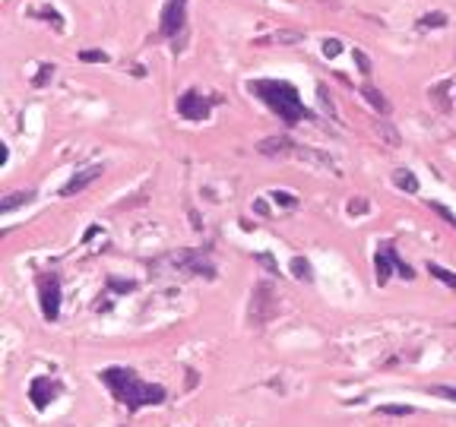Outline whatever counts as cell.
Segmentation results:
<instances>
[{
    "label": "cell",
    "mask_w": 456,
    "mask_h": 427,
    "mask_svg": "<svg viewBox=\"0 0 456 427\" xmlns=\"http://www.w3.org/2000/svg\"><path fill=\"white\" fill-rule=\"evenodd\" d=\"M422 29H440V25H447V13H428V16L418 19Z\"/></svg>",
    "instance_id": "obj_17"
},
{
    "label": "cell",
    "mask_w": 456,
    "mask_h": 427,
    "mask_svg": "<svg viewBox=\"0 0 456 427\" xmlns=\"http://www.w3.org/2000/svg\"><path fill=\"white\" fill-rule=\"evenodd\" d=\"M291 276H295V279H301V282H311V279H314V272H311V263H307L304 256H295V260H291Z\"/></svg>",
    "instance_id": "obj_11"
},
{
    "label": "cell",
    "mask_w": 456,
    "mask_h": 427,
    "mask_svg": "<svg viewBox=\"0 0 456 427\" xmlns=\"http://www.w3.org/2000/svg\"><path fill=\"white\" fill-rule=\"evenodd\" d=\"M291 41H301V32H273L260 38V45H291Z\"/></svg>",
    "instance_id": "obj_13"
},
{
    "label": "cell",
    "mask_w": 456,
    "mask_h": 427,
    "mask_svg": "<svg viewBox=\"0 0 456 427\" xmlns=\"http://www.w3.org/2000/svg\"><path fill=\"white\" fill-rule=\"evenodd\" d=\"M428 272H431L434 279H440L447 288H453L456 291V272H450V269H444V266H437V263H428Z\"/></svg>",
    "instance_id": "obj_12"
},
{
    "label": "cell",
    "mask_w": 456,
    "mask_h": 427,
    "mask_svg": "<svg viewBox=\"0 0 456 427\" xmlns=\"http://www.w3.org/2000/svg\"><path fill=\"white\" fill-rule=\"evenodd\" d=\"M99 174H101V168H86V171H80V174L73 178V181H70L64 190H60V197H73V193H80V190L89 187V184L95 181Z\"/></svg>",
    "instance_id": "obj_8"
},
{
    "label": "cell",
    "mask_w": 456,
    "mask_h": 427,
    "mask_svg": "<svg viewBox=\"0 0 456 427\" xmlns=\"http://www.w3.org/2000/svg\"><path fill=\"white\" fill-rule=\"evenodd\" d=\"M80 60H86V64H108V54L99 48H86L80 51Z\"/></svg>",
    "instance_id": "obj_16"
},
{
    "label": "cell",
    "mask_w": 456,
    "mask_h": 427,
    "mask_svg": "<svg viewBox=\"0 0 456 427\" xmlns=\"http://www.w3.org/2000/svg\"><path fill=\"white\" fill-rule=\"evenodd\" d=\"M434 395H444V399H453L456 402V389L453 387H434Z\"/></svg>",
    "instance_id": "obj_26"
},
{
    "label": "cell",
    "mask_w": 456,
    "mask_h": 427,
    "mask_svg": "<svg viewBox=\"0 0 456 427\" xmlns=\"http://www.w3.org/2000/svg\"><path fill=\"white\" fill-rule=\"evenodd\" d=\"M213 105H216V101H206L197 89H191V92H184L181 99H178V114L187 117V121H206L209 108H213Z\"/></svg>",
    "instance_id": "obj_5"
},
{
    "label": "cell",
    "mask_w": 456,
    "mask_h": 427,
    "mask_svg": "<svg viewBox=\"0 0 456 427\" xmlns=\"http://www.w3.org/2000/svg\"><path fill=\"white\" fill-rule=\"evenodd\" d=\"M283 149H295V143H291L289 136H269V140L257 143L260 156H283Z\"/></svg>",
    "instance_id": "obj_9"
},
{
    "label": "cell",
    "mask_w": 456,
    "mask_h": 427,
    "mask_svg": "<svg viewBox=\"0 0 456 427\" xmlns=\"http://www.w3.org/2000/svg\"><path fill=\"white\" fill-rule=\"evenodd\" d=\"M32 16L51 19V23H54V29H64V19H60V16H58V13H54V10H51V7H38V10H32Z\"/></svg>",
    "instance_id": "obj_19"
},
{
    "label": "cell",
    "mask_w": 456,
    "mask_h": 427,
    "mask_svg": "<svg viewBox=\"0 0 456 427\" xmlns=\"http://www.w3.org/2000/svg\"><path fill=\"white\" fill-rule=\"evenodd\" d=\"M361 92H365V99L371 101V105L377 108L381 114H387V111H390V105H387V99H383V95H381V92H377V89H374V86H365V89H361Z\"/></svg>",
    "instance_id": "obj_14"
},
{
    "label": "cell",
    "mask_w": 456,
    "mask_h": 427,
    "mask_svg": "<svg viewBox=\"0 0 456 427\" xmlns=\"http://www.w3.org/2000/svg\"><path fill=\"white\" fill-rule=\"evenodd\" d=\"M377 411H383V415H412V405H377Z\"/></svg>",
    "instance_id": "obj_21"
},
{
    "label": "cell",
    "mask_w": 456,
    "mask_h": 427,
    "mask_svg": "<svg viewBox=\"0 0 456 427\" xmlns=\"http://www.w3.org/2000/svg\"><path fill=\"white\" fill-rule=\"evenodd\" d=\"M38 301H42L45 320H58V313H60V282H58V276H51V272L38 276Z\"/></svg>",
    "instance_id": "obj_3"
},
{
    "label": "cell",
    "mask_w": 456,
    "mask_h": 427,
    "mask_svg": "<svg viewBox=\"0 0 456 427\" xmlns=\"http://www.w3.org/2000/svg\"><path fill=\"white\" fill-rule=\"evenodd\" d=\"M58 393H60V387L54 383V380H48V377H35L32 387H29V399H32L38 408H45V405H48Z\"/></svg>",
    "instance_id": "obj_7"
},
{
    "label": "cell",
    "mask_w": 456,
    "mask_h": 427,
    "mask_svg": "<svg viewBox=\"0 0 456 427\" xmlns=\"http://www.w3.org/2000/svg\"><path fill=\"white\" fill-rule=\"evenodd\" d=\"M51 73H54V66H42V70H38V76H35V86H45V82L51 80Z\"/></svg>",
    "instance_id": "obj_25"
},
{
    "label": "cell",
    "mask_w": 456,
    "mask_h": 427,
    "mask_svg": "<svg viewBox=\"0 0 456 427\" xmlns=\"http://www.w3.org/2000/svg\"><path fill=\"white\" fill-rule=\"evenodd\" d=\"M101 380H105V387H108L130 411H140L143 405L165 402V395H168L165 387L146 383V380H140L130 367H105L101 370Z\"/></svg>",
    "instance_id": "obj_1"
},
{
    "label": "cell",
    "mask_w": 456,
    "mask_h": 427,
    "mask_svg": "<svg viewBox=\"0 0 456 427\" xmlns=\"http://www.w3.org/2000/svg\"><path fill=\"white\" fill-rule=\"evenodd\" d=\"M248 89L263 101L269 111H276V117H283L285 123H298L301 117H307V108L301 105L298 89L285 80H250Z\"/></svg>",
    "instance_id": "obj_2"
},
{
    "label": "cell",
    "mask_w": 456,
    "mask_h": 427,
    "mask_svg": "<svg viewBox=\"0 0 456 427\" xmlns=\"http://www.w3.org/2000/svg\"><path fill=\"white\" fill-rule=\"evenodd\" d=\"M352 212H355V215L368 212V203H365V199H352V203H348V215H352Z\"/></svg>",
    "instance_id": "obj_24"
},
{
    "label": "cell",
    "mask_w": 456,
    "mask_h": 427,
    "mask_svg": "<svg viewBox=\"0 0 456 427\" xmlns=\"http://www.w3.org/2000/svg\"><path fill=\"white\" fill-rule=\"evenodd\" d=\"M32 197H35L32 190H25V193H13V197H7V199H3V206H0V209H3V212H13L16 206L29 203V199H32Z\"/></svg>",
    "instance_id": "obj_15"
},
{
    "label": "cell",
    "mask_w": 456,
    "mask_h": 427,
    "mask_svg": "<svg viewBox=\"0 0 456 427\" xmlns=\"http://www.w3.org/2000/svg\"><path fill=\"white\" fill-rule=\"evenodd\" d=\"M273 199H276L279 206H285V209H295V203H298V199L291 197V193H283V190H276V193H273Z\"/></svg>",
    "instance_id": "obj_23"
},
{
    "label": "cell",
    "mask_w": 456,
    "mask_h": 427,
    "mask_svg": "<svg viewBox=\"0 0 456 427\" xmlns=\"http://www.w3.org/2000/svg\"><path fill=\"white\" fill-rule=\"evenodd\" d=\"M342 54V41L339 38H326L324 41V58H339Z\"/></svg>",
    "instance_id": "obj_20"
},
{
    "label": "cell",
    "mask_w": 456,
    "mask_h": 427,
    "mask_svg": "<svg viewBox=\"0 0 456 427\" xmlns=\"http://www.w3.org/2000/svg\"><path fill=\"white\" fill-rule=\"evenodd\" d=\"M390 269H396V250H393L390 244H383L381 250L374 254V276H377V285H387Z\"/></svg>",
    "instance_id": "obj_6"
},
{
    "label": "cell",
    "mask_w": 456,
    "mask_h": 427,
    "mask_svg": "<svg viewBox=\"0 0 456 427\" xmlns=\"http://www.w3.org/2000/svg\"><path fill=\"white\" fill-rule=\"evenodd\" d=\"M428 206H431L434 212H437V215H440V219H444V222H447V225H450V228H456V215H453V212H450L447 206H444V203H437V199H428Z\"/></svg>",
    "instance_id": "obj_18"
},
{
    "label": "cell",
    "mask_w": 456,
    "mask_h": 427,
    "mask_svg": "<svg viewBox=\"0 0 456 427\" xmlns=\"http://www.w3.org/2000/svg\"><path fill=\"white\" fill-rule=\"evenodd\" d=\"M352 58H355V64H358V70H361V73H365V76L371 73V60L365 58V51H358V48H355V51H352Z\"/></svg>",
    "instance_id": "obj_22"
},
{
    "label": "cell",
    "mask_w": 456,
    "mask_h": 427,
    "mask_svg": "<svg viewBox=\"0 0 456 427\" xmlns=\"http://www.w3.org/2000/svg\"><path fill=\"white\" fill-rule=\"evenodd\" d=\"M393 184H396L399 190H406V193H418V181H415V174L406 171V168H399V171L393 174Z\"/></svg>",
    "instance_id": "obj_10"
},
{
    "label": "cell",
    "mask_w": 456,
    "mask_h": 427,
    "mask_svg": "<svg viewBox=\"0 0 456 427\" xmlns=\"http://www.w3.org/2000/svg\"><path fill=\"white\" fill-rule=\"evenodd\" d=\"M187 25V0H168L165 10H162V29L158 32L165 38H174V35L184 32Z\"/></svg>",
    "instance_id": "obj_4"
}]
</instances>
